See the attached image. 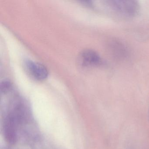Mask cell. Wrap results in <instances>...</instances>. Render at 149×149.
<instances>
[{
	"instance_id": "7a4b0ae2",
	"label": "cell",
	"mask_w": 149,
	"mask_h": 149,
	"mask_svg": "<svg viewBox=\"0 0 149 149\" xmlns=\"http://www.w3.org/2000/svg\"><path fill=\"white\" fill-rule=\"evenodd\" d=\"M25 68L29 74L37 80H44L47 77L48 71L43 64L28 60L25 62Z\"/></svg>"
},
{
	"instance_id": "277c9868",
	"label": "cell",
	"mask_w": 149,
	"mask_h": 149,
	"mask_svg": "<svg viewBox=\"0 0 149 149\" xmlns=\"http://www.w3.org/2000/svg\"><path fill=\"white\" fill-rule=\"evenodd\" d=\"M4 134L7 140L13 143L16 140L15 120L14 116L9 115L7 117L4 124Z\"/></svg>"
},
{
	"instance_id": "6da1fadb",
	"label": "cell",
	"mask_w": 149,
	"mask_h": 149,
	"mask_svg": "<svg viewBox=\"0 0 149 149\" xmlns=\"http://www.w3.org/2000/svg\"><path fill=\"white\" fill-rule=\"evenodd\" d=\"M109 4L114 11L125 16H133L139 10L138 4L134 1L113 0L109 1Z\"/></svg>"
},
{
	"instance_id": "3957f363",
	"label": "cell",
	"mask_w": 149,
	"mask_h": 149,
	"mask_svg": "<svg viewBox=\"0 0 149 149\" xmlns=\"http://www.w3.org/2000/svg\"><path fill=\"white\" fill-rule=\"evenodd\" d=\"M80 61L84 66H98L102 63V59L99 55L94 50L87 49L81 52Z\"/></svg>"
},
{
	"instance_id": "5b68a950",
	"label": "cell",
	"mask_w": 149,
	"mask_h": 149,
	"mask_svg": "<svg viewBox=\"0 0 149 149\" xmlns=\"http://www.w3.org/2000/svg\"><path fill=\"white\" fill-rule=\"evenodd\" d=\"M12 88V84L9 80H4L1 84V90L4 93L9 91Z\"/></svg>"
}]
</instances>
